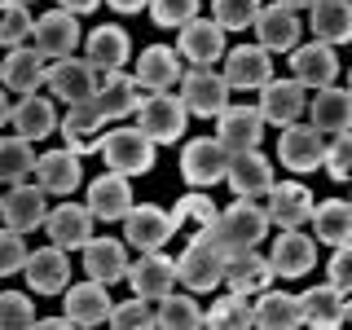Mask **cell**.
<instances>
[{
	"label": "cell",
	"mask_w": 352,
	"mask_h": 330,
	"mask_svg": "<svg viewBox=\"0 0 352 330\" xmlns=\"http://www.w3.org/2000/svg\"><path fill=\"white\" fill-rule=\"evenodd\" d=\"M225 260H229V251L220 247L216 229L198 225V234L190 238V247L181 251V260H176V282H185L194 295H207L225 278Z\"/></svg>",
	"instance_id": "1"
},
{
	"label": "cell",
	"mask_w": 352,
	"mask_h": 330,
	"mask_svg": "<svg viewBox=\"0 0 352 330\" xmlns=\"http://www.w3.org/2000/svg\"><path fill=\"white\" fill-rule=\"evenodd\" d=\"M216 238L225 251H247V247H260L264 234H269V216H264V207L256 198H234V207H225V212H216L212 220Z\"/></svg>",
	"instance_id": "2"
},
{
	"label": "cell",
	"mask_w": 352,
	"mask_h": 330,
	"mask_svg": "<svg viewBox=\"0 0 352 330\" xmlns=\"http://www.w3.org/2000/svg\"><path fill=\"white\" fill-rule=\"evenodd\" d=\"M185 124H190V110L181 106V97H168V93H150L141 97L137 106V132L150 137L154 146H172V141L185 137Z\"/></svg>",
	"instance_id": "3"
},
{
	"label": "cell",
	"mask_w": 352,
	"mask_h": 330,
	"mask_svg": "<svg viewBox=\"0 0 352 330\" xmlns=\"http://www.w3.org/2000/svg\"><path fill=\"white\" fill-rule=\"evenodd\" d=\"M97 154H102L106 168L119 172V176H141V172L154 168V141L141 137L137 128H115V132H106V137H102V150H97Z\"/></svg>",
	"instance_id": "4"
},
{
	"label": "cell",
	"mask_w": 352,
	"mask_h": 330,
	"mask_svg": "<svg viewBox=\"0 0 352 330\" xmlns=\"http://www.w3.org/2000/svg\"><path fill=\"white\" fill-rule=\"evenodd\" d=\"M31 49L40 53L44 62H58V58H71L75 49H80L84 31H80V18L66 14V9H49V14L36 18V27H31Z\"/></svg>",
	"instance_id": "5"
},
{
	"label": "cell",
	"mask_w": 352,
	"mask_h": 330,
	"mask_svg": "<svg viewBox=\"0 0 352 330\" xmlns=\"http://www.w3.org/2000/svg\"><path fill=\"white\" fill-rule=\"evenodd\" d=\"M102 75L106 71H97L93 62L88 58H58L53 66H44V84L53 88V97H58V102H88V97L97 93V84H102Z\"/></svg>",
	"instance_id": "6"
},
{
	"label": "cell",
	"mask_w": 352,
	"mask_h": 330,
	"mask_svg": "<svg viewBox=\"0 0 352 330\" xmlns=\"http://www.w3.org/2000/svg\"><path fill=\"white\" fill-rule=\"evenodd\" d=\"M225 168H229V150L220 146L216 137L185 141V150H181V176H185V185H194V190H212V185L225 181Z\"/></svg>",
	"instance_id": "7"
},
{
	"label": "cell",
	"mask_w": 352,
	"mask_h": 330,
	"mask_svg": "<svg viewBox=\"0 0 352 330\" xmlns=\"http://www.w3.org/2000/svg\"><path fill=\"white\" fill-rule=\"evenodd\" d=\"M181 106L198 119H216L220 110L229 106V84L220 80L212 66H194V71H181Z\"/></svg>",
	"instance_id": "8"
},
{
	"label": "cell",
	"mask_w": 352,
	"mask_h": 330,
	"mask_svg": "<svg viewBox=\"0 0 352 330\" xmlns=\"http://www.w3.org/2000/svg\"><path fill=\"white\" fill-rule=\"evenodd\" d=\"M220 80L229 84V93H260L264 84L273 80V53H264L260 44H238V49H225V75Z\"/></svg>",
	"instance_id": "9"
},
{
	"label": "cell",
	"mask_w": 352,
	"mask_h": 330,
	"mask_svg": "<svg viewBox=\"0 0 352 330\" xmlns=\"http://www.w3.org/2000/svg\"><path fill=\"white\" fill-rule=\"evenodd\" d=\"M269 269L273 278H308L317 269V238H308L304 229H278L269 247Z\"/></svg>",
	"instance_id": "10"
},
{
	"label": "cell",
	"mask_w": 352,
	"mask_h": 330,
	"mask_svg": "<svg viewBox=\"0 0 352 330\" xmlns=\"http://www.w3.org/2000/svg\"><path fill=\"white\" fill-rule=\"evenodd\" d=\"M128 286H132V295H141V300H163V295H172L176 291V260L172 256H163L159 247L154 251H141V260H128Z\"/></svg>",
	"instance_id": "11"
},
{
	"label": "cell",
	"mask_w": 352,
	"mask_h": 330,
	"mask_svg": "<svg viewBox=\"0 0 352 330\" xmlns=\"http://www.w3.org/2000/svg\"><path fill=\"white\" fill-rule=\"evenodd\" d=\"M62 141H66V150L71 154H93V150H102V137H106V115H102V106L88 97V102H71L66 106V119H62Z\"/></svg>",
	"instance_id": "12"
},
{
	"label": "cell",
	"mask_w": 352,
	"mask_h": 330,
	"mask_svg": "<svg viewBox=\"0 0 352 330\" xmlns=\"http://www.w3.org/2000/svg\"><path fill=\"white\" fill-rule=\"evenodd\" d=\"M264 198H269L264 216H269V225H278V229H304L308 216H313V203H317L304 181H273Z\"/></svg>",
	"instance_id": "13"
},
{
	"label": "cell",
	"mask_w": 352,
	"mask_h": 330,
	"mask_svg": "<svg viewBox=\"0 0 352 330\" xmlns=\"http://www.w3.org/2000/svg\"><path fill=\"white\" fill-rule=\"evenodd\" d=\"M176 53L190 66H216L225 58V31L212 18H190L185 27H176Z\"/></svg>",
	"instance_id": "14"
},
{
	"label": "cell",
	"mask_w": 352,
	"mask_h": 330,
	"mask_svg": "<svg viewBox=\"0 0 352 330\" xmlns=\"http://www.w3.org/2000/svg\"><path fill=\"white\" fill-rule=\"evenodd\" d=\"M286 58H291V80L300 88H326L339 80V53L330 44H295Z\"/></svg>",
	"instance_id": "15"
},
{
	"label": "cell",
	"mask_w": 352,
	"mask_h": 330,
	"mask_svg": "<svg viewBox=\"0 0 352 330\" xmlns=\"http://www.w3.org/2000/svg\"><path fill=\"white\" fill-rule=\"evenodd\" d=\"M322 154H326V141L313 124H286L282 137H278V159L286 172H317L322 168Z\"/></svg>",
	"instance_id": "16"
},
{
	"label": "cell",
	"mask_w": 352,
	"mask_h": 330,
	"mask_svg": "<svg viewBox=\"0 0 352 330\" xmlns=\"http://www.w3.org/2000/svg\"><path fill=\"white\" fill-rule=\"evenodd\" d=\"M176 234V225H172V216L163 212V207H154V203H132L128 212H124V242L128 247H137V251H154V247H163Z\"/></svg>",
	"instance_id": "17"
},
{
	"label": "cell",
	"mask_w": 352,
	"mask_h": 330,
	"mask_svg": "<svg viewBox=\"0 0 352 330\" xmlns=\"http://www.w3.org/2000/svg\"><path fill=\"white\" fill-rule=\"evenodd\" d=\"M304 106H308V88H300L295 80H269L260 88V119L273 128H286V124H300L304 119Z\"/></svg>",
	"instance_id": "18"
},
{
	"label": "cell",
	"mask_w": 352,
	"mask_h": 330,
	"mask_svg": "<svg viewBox=\"0 0 352 330\" xmlns=\"http://www.w3.org/2000/svg\"><path fill=\"white\" fill-rule=\"evenodd\" d=\"M216 141L225 146L229 154L238 150H260L264 141V119L256 106H225L216 115Z\"/></svg>",
	"instance_id": "19"
},
{
	"label": "cell",
	"mask_w": 352,
	"mask_h": 330,
	"mask_svg": "<svg viewBox=\"0 0 352 330\" xmlns=\"http://www.w3.org/2000/svg\"><path fill=\"white\" fill-rule=\"evenodd\" d=\"M225 185L234 190V198H264L273 185V163L260 150H238V154H229Z\"/></svg>",
	"instance_id": "20"
},
{
	"label": "cell",
	"mask_w": 352,
	"mask_h": 330,
	"mask_svg": "<svg viewBox=\"0 0 352 330\" xmlns=\"http://www.w3.org/2000/svg\"><path fill=\"white\" fill-rule=\"evenodd\" d=\"M251 31L260 36V49L264 53H291L295 44H300V14L286 9L282 0H278V5H260Z\"/></svg>",
	"instance_id": "21"
},
{
	"label": "cell",
	"mask_w": 352,
	"mask_h": 330,
	"mask_svg": "<svg viewBox=\"0 0 352 330\" xmlns=\"http://www.w3.org/2000/svg\"><path fill=\"white\" fill-rule=\"evenodd\" d=\"M44 234H49L53 247H84L88 238H93V212L88 207H80L75 198H66V203L49 207V216H44Z\"/></svg>",
	"instance_id": "22"
},
{
	"label": "cell",
	"mask_w": 352,
	"mask_h": 330,
	"mask_svg": "<svg viewBox=\"0 0 352 330\" xmlns=\"http://www.w3.org/2000/svg\"><path fill=\"white\" fill-rule=\"evenodd\" d=\"M36 185L44 194H58V198H71L75 190H80V181H84V168H80V154H71V150H49V154H40L36 159Z\"/></svg>",
	"instance_id": "23"
},
{
	"label": "cell",
	"mask_w": 352,
	"mask_h": 330,
	"mask_svg": "<svg viewBox=\"0 0 352 330\" xmlns=\"http://www.w3.org/2000/svg\"><path fill=\"white\" fill-rule=\"evenodd\" d=\"M22 273H27L31 291L49 300V295H62L66 291V282H71V260H66L62 247H40V251H31V256H27Z\"/></svg>",
	"instance_id": "24"
},
{
	"label": "cell",
	"mask_w": 352,
	"mask_h": 330,
	"mask_svg": "<svg viewBox=\"0 0 352 330\" xmlns=\"http://www.w3.org/2000/svg\"><path fill=\"white\" fill-rule=\"evenodd\" d=\"M44 216H49V203H44V190L40 185H14L5 198H0V220H5V229H18V234H31V229L44 225Z\"/></svg>",
	"instance_id": "25"
},
{
	"label": "cell",
	"mask_w": 352,
	"mask_h": 330,
	"mask_svg": "<svg viewBox=\"0 0 352 330\" xmlns=\"http://www.w3.org/2000/svg\"><path fill=\"white\" fill-rule=\"evenodd\" d=\"M229 286V291H238V295H260V291H269L273 286V269H269V256H260L256 247H247V251H229V260H225V278H220Z\"/></svg>",
	"instance_id": "26"
},
{
	"label": "cell",
	"mask_w": 352,
	"mask_h": 330,
	"mask_svg": "<svg viewBox=\"0 0 352 330\" xmlns=\"http://www.w3.org/2000/svg\"><path fill=\"white\" fill-rule=\"evenodd\" d=\"M308 124L317 132H348L352 124V93L339 84H326V88H313V102L304 106Z\"/></svg>",
	"instance_id": "27"
},
{
	"label": "cell",
	"mask_w": 352,
	"mask_h": 330,
	"mask_svg": "<svg viewBox=\"0 0 352 330\" xmlns=\"http://www.w3.org/2000/svg\"><path fill=\"white\" fill-rule=\"evenodd\" d=\"M132 80L146 88V93H168V88H176V80H181V53L168 49V44H150V49H141Z\"/></svg>",
	"instance_id": "28"
},
{
	"label": "cell",
	"mask_w": 352,
	"mask_h": 330,
	"mask_svg": "<svg viewBox=\"0 0 352 330\" xmlns=\"http://www.w3.org/2000/svg\"><path fill=\"white\" fill-rule=\"evenodd\" d=\"M300 317H304V326H313V330H335V326H344V317H348V295L335 291L330 282L308 286L300 295Z\"/></svg>",
	"instance_id": "29"
},
{
	"label": "cell",
	"mask_w": 352,
	"mask_h": 330,
	"mask_svg": "<svg viewBox=\"0 0 352 330\" xmlns=\"http://www.w3.org/2000/svg\"><path fill=\"white\" fill-rule=\"evenodd\" d=\"M62 313L71 317V326H102L110 317V286L106 282H75L71 291H66V304Z\"/></svg>",
	"instance_id": "30"
},
{
	"label": "cell",
	"mask_w": 352,
	"mask_h": 330,
	"mask_svg": "<svg viewBox=\"0 0 352 330\" xmlns=\"http://www.w3.org/2000/svg\"><path fill=\"white\" fill-rule=\"evenodd\" d=\"M88 212H93V220H124V212L132 207V185H128V176H119V172H110L106 176H97L93 185H88Z\"/></svg>",
	"instance_id": "31"
},
{
	"label": "cell",
	"mask_w": 352,
	"mask_h": 330,
	"mask_svg": "<svg viewBox=\"0 0 352 330\" xmlns=\"http://www.w3.org/2000/svg\"><path fill=\"white\" fill-rule=\"evenodd\" d=\"M251 326H260V330H295V326H304V317H300V295H291V291H260L256 295V304H251Z\"/></svg>",
	"instance_id": "32"
},
{
	"label": "cell",
	"mask_w": 352,
	"mask_h": 330,
	"mask_svg": "<svg viewBox=\"0 0 352 330\" xmlns=\"http://www.w3.org/2000/svg\"><path fill=\"white\" fill-rule=\"evenodd\" d=\"M84 273L93 282H119L128 273V242L119 238H88L84 242Z\"/></svg>",
	"instance_id": "33"
},
{
	"label": "cell",
	"mask_w": 352,
	"mask_h": 330,
	"mask_svg": "<svg viewBox=\"0 0 352 330\" xmlns=\"http://www.w3.org/2000/svg\"><path fill=\"white\" fill-rule=\"evenodd\" d=\"M44 62L31 44H18V49H9L5 53V62H0V84L5 88H14V93H40V84H44Z\"/></svg>",
	"instance_id": "34"
},
{
	"label": "cell",
	"mask_w": 352,
	"mask_h": 330,
	"mask_svg": "<svg viewBox=\"0 0 352 330\" xmlns=\"http://www.w3.org/2000/svg\"><path fill=\"white\" fill-rule=\"evenodd\" d=\"M93 102L102 106L106 119H128V115H137V106H141V84L124 71H106L102 84H97V93H93Z\"/></svg>",
	"instance_id": "35"
},
{
	"label": "cell",
	"mask_w": 352,
	"mask_h": 330,
	"mask_svg": "<svg viewBox=\"0 0 352 330\" xmlns=\"http://www.w3.org/2000/svg\"><path fill=\"white\" fill-rule=\"evenodd\" d=\"M313 18H308V27H313L317 44H330V49H339V44L352 40V5L348 0H313Z\"/></svg>",
	"instance_id": "36"
},
{
	"label": "cell",
	"mask_w": 352,
	"mask_h": 330,
	"mask_svg": "<svg viewBox=\"0 0 352 330\" xmlns=\"http://www.w3.org/2000/svg\"><path fill=\"white\" fill-rule=\"evenodd\" d=\"M84 49H88V62H93L97 71H119V66L132 58L128 31L115 27V22H106V27L88 31V36H84Z\"/></svg>",
	"instance_id": "37"
},
{
	"label": "cell",
	"mask_w": 352,
	"mask_h": 330,
	"mask_svg": "<svg viewBox=\"0 0 352 330\" xmlns=\"http://www.w3.org/2000/svg\"><path fill=\"white\" fill-rule=\"evenodd\" d=\"M9 124L18 128V137L44 141L53 128H58V106H53L49 97H40V93H27L14 110H9Z\"/></svg>",
	"instance_id": "38"
},
{
	"label": "cell",
	"mask_w": 352,
	"mask_h": 330,
	"mask_svg": "<svg viewBox=\"0 0 352 330\" xmlns=\"http://www.w3.org/2000/svg\"><path fill=\"white\" fill-rule=\"evenodd\" d=\"M308 225L317 229V242H326V247L352 242V203H344V198L313 203V216H308Z\"/></svg>",
	"instance_id": "39"
},
{
	"label": "cell",
	"mask_w": 352,
	"mask_h": 330,
	"mask_svg": "<svg viewBox=\"0 0 352 330\" xmlns=\"http://www.w3.org/2000/svg\"><path fill=\"white\" fill-rule=\"evenodd\" d=\"M203 326L212 330H247L251 326V295H220V300H212V308L203 313Z\"/></svg>",
	"instance_id": "40"
},
{
	"label": "cell",
	"mask_w": 352,
	"mask_h": 330,
	"mask_svg": "<svg viewBox=\"0 0 352 330\" xmlns=\"http://www.w3.org/2000/svg\"><path fill=\"white\" fill-rule=\"evenodd\" d=\"M159 308H154V326L163 330H198L203 326V308H198L190 295H163V300H154Z\"/></svg>",
	"instance_id": "41"
},
{
	"label": "cell",
	"mask_w": 352,
	"mask_h": 330,
	"mask_svg": "<svg viewBox=\"0 0 352 330\" xmlns=\"http://www.w3.org/2000/svg\"><path fill=\"white\" fill-rule=\"evenodd\" d=\"M31 168H36V150H31V141L27 137H0V181L5 185H18V181H27Z\"/></svg>",
	"instance_id": "42"
},
{
	"label": "cell",
	"mask_w": 352,
	"mask_h": 330,
	"mask_svg": "<svg viewBox=\"0 0 352 330\" xmlns=\"http://www.w3.org/2000/svg\"><path fill=\"white\" fill-rule=\"evenodd\" d=\"M31 27H36V18H31V9L22 5V0H0V44H5V49L27 44Z\"/></svg>",
	"instance_id": "43"
},
{
	"label": "cell",
	"mask_w": 352,
	"mask_h": 330,
	"mask_svg": "<svg viewBox=\"0 0 352 330\" xmlns=\"http://www.w3.org/2000/svg\"><path fill=\"white\" fill-rule=\"evenodd\" d=\"M216 212H220V207L212 203V194H203V190H190V194H185V198H176V207H172V225L176 229H181V225H190V220H194V225H212V220H216Z\"/></svg>",
	"instance_id": "44"
},
{
	"label": "cell",
	"mask_w": 352,
	"mask_h": 330,
	"mask_svg": "<svg viewBox=\"0 0 352 330\" xmlns=\"http://www.w3.org/2000/svg\"><path fill=\"white\" fill-rule=\"evenodd\" d=\"M260 14V0H212V22L220 31H247Z\"/></svg>",
	"instance_id": "45"
},
{
	"label": "cell",
	"mask_w": 352,
	"mask_h": 330,
	"mask_svg": "<svg viewBox=\"0 0 352 330\" xmlns=\"http://www.w3.org/2000/svg\"><path fill=\"white\" fill-rule=\"evenodd\" d=\"M115 330H154V304L132 295L124 304H110V317H106Z\"/></svg>",
	"instance_id": "46"
},
{
	"label": "cell",
	"mask_w": 352,
	"mask_h": 330,
	"mask_svg": "<svg viewBox=\"0 0 352 330\" xmlns=\"http://www.w3.org/2000/svg\"><path fill=\"white\" fill-rule=\"evenodd\" d=\"M36 326V308L22 291H0V330H27Z\"/></svg>",
	"instance_id": "47"
},
{
	"label": "cell",
	"mask_w": 352,
	"mask_h": 330,
	"mask_svg": "<svg viewBox=\"0 0 352 330\" xmlns=\"http://www.w3.org/2000/svg\"><path fill=\"white\" fill-rule=\"evenodd\" d=\"M198 5L203 0H150V18L154 27H185L190 18H198Z\"/></svg>",
	"instance_id": "48"
},
{
	"label": "cell",
	"mask_w": 352,
	"mask_h": 330,
	"mask_svg": "<svg viewBox=\"0 0 352 330\" xmlns=\"http://www.w3.org/2000/svg\"><path fill=\"white\" fill-rule=\"evenodd\" d=\"M322 168L330 172V181H352V137L348 132H335V141H326Z\"/></svg>",
	"instance_id": "49"
},
{
	"label": "cell",
	"mask_w": 352,
	"mask_h": 330,
	"mask_svg": "<svg viewBox=\"0 0 352 330\" xmlns=\"http://www.w3.org/2000/svg\"><path fill=\"white\" fill-rule=\"evenodd\" d=\"M27 242H22L18 229H0V278H14L22 273V264H27Z\"/></svg>",
	"instance_id": "50"
},
{
	"label": "cell",
	"mask_w": 352,
	"mask_h": 330,
	"mask_svg": "<svg viewBox=\"0 0 352 330\" xmlns=\"http://www.w3.org/2000/svg\"><path fill=\"white\" fill-rule=\"evenodd\" d=\"M326 278H330V286L335 291H352V247L348 242H339L335 247V256H330V264H326Z\"/></svg>",
	"instance_id": "51"
},
{
	"label": "cell",
	"mask_w": 352,
	"mask_h": 330,
	"mask_svg": "<svg viewBox=\"0 0 352 330\" xmlns=\"http://www.w3.org/2000/svg\"><path fill=\"white\" fill-rule=\"evenodd\" d=\"M97 5H102V0H58V9H66V14H75V18H80V14H93Z\"/></svg>",
	"instance_id": "52"
},
{
	"label": "cell",
	"mask_w": 352,
	"mask_h": 330,
	"mask_svg": "<svg viewBox=\"0 0 352 330\" xmlns=\"http://www.w3.org/2000/svg\"><path fill=\"white\" fill-rule=\"evenodd\" d=\"M110 9H115V14H141V9L150 5V0H106Z\"/></svg>",
	"instance_id": "53"
},
{
	"label": "cell",
	"mask_w": 352,
	"mask_h": 330,
	"mask_svg": "<svg viewBox=\"0 0 352 330\" xmlns=\"http://www.w3.org/2000/svg\"><path fill=\"white\" fill-rule=\"evenodd\" d=\"M36 326L40 330H71V317H66V313L62 317H36Z\"/></svg>",
	"instance_id": "54"
},
{
	"label": "cell",
	"mask_w": 352,
	"mask_h": 330,
	"mask_svg": "<svg viewBox=\"0 0 352 330\" xmlns=\"http://www.w3.org/2000/svg\"><path fill=\"white\" fill-rule=\"evenodd\" d=\"M9 110H14V106H9V97H5V84H0V128L9 124Z\"/></svg>",
	"instance_id": "55"
},
{
	"label": "cell",
	"mask_w": 352,
	"mask_h": 330,
	"mask_svg": "<svg viewBox=\"0 0 352 330\" xmlns=\"http://www.w3.org/2000/svg\"><path fill=\"white\" fill-rule=\"evenodd\" d=\"M282 5H286V9H295V14H300V9H308V5H313V0H282Z\"/></svg>",
	"instance_id": "56"
},
{
	"label": "cell",
	"mask_w": 352,
	"mask_h": 330,
	"mask_svg": "<svg viewBox=\"0 0 352 330\" xmlns=\"http://www.w3.org/2000/svg\"><path fill=\"white\" fill-rule=\"evenodd\" d=\"M22 5H27V0H22Z\"/></svg>",
	"instance_id": "57"
}]
</instances>
